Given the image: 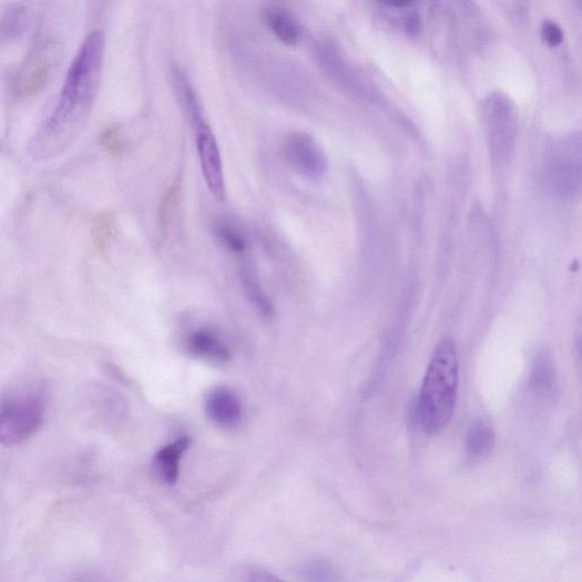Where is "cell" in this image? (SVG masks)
Returning a JSON list of instances; mask_svg holds the SVG:
<instances>
[{
  "mask_svg": "<svg viewBox=\"0 0 582 582\" xmlns=\"http://www.w3.org/2000/svg\"><path fill=\"white\" fill-rule=\"evenodd\" d=\"M104 54V33H89L71 63L58 106L32 136L29 153L33 159L57 157L80 136L99 94Z\"/></svg>",
  "mask_w": 582,
  "mask_h": 582,
  "instance_id": "1",
  "label": "cell"
},
{
  "mask_svg": "<svg viewBox=\"0 0 582 582\" xmlns=\"http://www.w3.org/2000/svg\"><path fill=\"white\" fill-rule=\"evenodd\" d=\"M459 358L455 343L442 340L435 349L418 401V420L428 435L450 423L459 390Z\"/></svg>",
  "mask_w": 582,
  "mask_h": 582,
  "instance_id": "2",
  "label": "cell"
},
{
  "mask_svg": "<svg viewBox=\"0 0 582 582\" xmlns=\"http://www.w3.org/2000/svg\"><path fill=\"white\" fill-rule=\"evenodd\" d=\"M47 412L41 390L21 387L0 398V445L21 443L33 436Z\"/></svg>",
  "mask_w": 582,
  "mask_h": 582,
  "instance_id": "3",
  "label": "cell"
},
{
  "mask_svg": "<svg viewBox=\"0 0 582 582\" xmlns=\"http://www.w3.org/2000/svg\"><path fill=\"white\" fill-rule=\"evenodd\" d=\"M61 54V43L54 39L39 41L21 64L16 80L14 93L20 99L34 96L48 82Z\"/></svg>",
  "mask_w": 582,
  "mask_h": 582,
  "instance_id": "4",
  "label": "cell"
},
{
  "mask_svg": "<svg viewBox=\"0 0 582 582\" xmlns=\"http://www.w3.org/2000/svg\"><path fill=\"white\" fill-rule=\"evenodd\" d=\"M284 151L289 165L304 177L316 181L328 171L329 162L324 149L305 132L290 134Z\"/></svg>",
  "mask_w": 582,
  "mask_h": 582,
  "instance_id": "5",
  "label": "cell"
},
{
  "mask_svg": "<svg viewBox=\"0 0 582 582\" xmlns=\"http://www.w3.org/2000/svg\"><path fill=\"white\" fill-rule=\"evenodd\" d=\"M580 137L560 141L550 159V175L554 190L562 196H572L580 185Z\"/></svg>",
  "mask_w": 582,
  "mask_h": 582,
  "instance_id": "6",
  "label": "cell"
},
{
  "mask_svg": "<svg viewBox=\"0 0 582 582\" xmlns=\"http://www.w3.org/2000/svg\"><path fill=\"white\" fill-rule=\"evenodd\" d=\"M195 127L197 151L207 188L217 201L225 202L227 198L225 170L214 133L204 120L195 124Z\"/></svg>",
  "mask_w": 582,
  "mask_h": 582,
  "instance_id": "7",
  "label": "cell"
},
{
  "mask_svg": "<svg viewBox=\"0 0 582 582\" xmlns=\"http://www.w3.org/2000/svg\"><path fill=\"white\" fill-rule=\"evenodd\" d=\"M206 413L216 426L234 429L242 421L243 407L234 391L227 388H217L207 397Z\"/></svg>",
  "mask_w": 582,
  "mask_h": 582,
  "instance_id": "8",
  "label": "cell"
},
{
  "mask_svg": "<svg viewBox=\"0 0 582 582\" xmlns=\"http://www.w3.org/2000/svg\"><path fill=\"white\" fill-rule=\"evenodd\" d=\"M489 129L492 146L501 152H508L514 137L513 111L503 99L492 100L489 103Z\"/></svg>",
  "mask_w": 582,
  "mask_h": 582,
  "instance_id": "9",
  "label": "cell"
},
{
  "mask_svg": "<svg viewBox=\"0 0 582 582\" xmlns=\"http://www.w3.org/2000/svg\"><path fill=\"white\" fill-rule=\"evenodd\" d=\"M190 445L191 439L188 437H182L166 445L156 453L154 461L155 470L164 483L172 486L177 481L178 467H181V461L188 450Z\"/></svg>",
  "mask_w": 582,
  "mask_h": 582,
  "instance_id": "10",
  "label": "cell"
},
{
  "mask_svg": "<svg viewBox=\"0 0 582 582\" xmlns=\"http://www.w3.org/2000/svg\"><path fill=\"white\" fill-rule=\"evenodd\" d=\"M186 348L192 355L215 364H225L231 358L228 347L216 335L206 330L191 334L186 340Z\"/></svg>",
  "mask_w": 582,
  "mask_h": 582,
  "instance_id": "11",
  "label": "cell"
},
{
  "mask_svg": "<svg viewBox=\"0 0 582 582\" xmlns=\"http://www.w3.org/2000/svg\"><path fill=\"white\" fill-rule=\"evenodd\" d=\"M264 21L268 29L284 43L296 44L302 37V25L296 17L285 8L268 7L264 10Z\"/></svg>",
  "mask_w": 582,
  "mask_h": 582,
  "instance_id": "12",
  "label": "cell"
},
{
  "mask_svg": "<svg viewBox=\"0 0 582 582\" xmlns=\"http://www.w3.org/2000/svg\"><path fill=\"white\" fill-rule=\"evenodd\" d=\"M496 446V432L484 421H474L467 436V451L472 459H482L489 456Z\"/></svg>",
  "mask_w": 582,
  "mask_h": 582,
  "instance_id": "13",
  "label": "cell"
},
{
  "mask_svg": "<svg viewBox=\"0 0 582 582\" xmlns=\"http://www.w3.org/2000/svg\"><path fill=\"white\" fill-rule=\"evenodd\" d=\"M173 82L178 100H181L185 111L187 112L194 124L203 121L202 108L194 88L190 83L187 76L181 69H175L173 72Z\"/></svg>",
  "mask_w": 582,
  "mask_h": 582,
  "instance_id": "14",
  "label": "cell"
},
{
  "mask_svg": "<svg viewBox=\"0 0 582 582\" xmlns=\"http://www.w3.org/2000/svg\"><path fill=\"white\" fill-rule=\"evenodd\" d=\"M242 280L244 289L249 300L257 308L261 315L265 317H270L274 313L273 304L270 303V300L267 299L255 275L252 272H249L248 268H244L242 274Z\"/></svg>",
  "mask_w": 582,
  "mask_h": 582,
  "instance_id": "15",
  "label": "cell"
},
{
  "mask_svg": "<svg viewBox=\"0 0 582 582\" xmlns=\"http://www.w3.org/2000/svg\"><path fill=\"white\" fill-rule=\"evenodd\" d=\"M218 241L236 254H243L247 247L244 236L227 222H219L215 226Z\"/></svg>",
  "mask_w": 582,
  "mask_h": 582,
  "instance_id": "16",
  "label": "cell"
},
{
  "mask_svg": "<svg viewBox=\"0 0 582 582\" xmlns=\"http://www.w3.org/2000/svg\"><path fill=\"white\" fill-rule=\"evenodd\" d=\"M305 575L309 582H336V572L325 561L313 562L307 565Z\"/></svg>",
  "mask_w": 582,
  "mask_h": 582,
  "instance_id": "17",
  "label": "cell"
},
{
  "mask_svg": "<svg viewBox=\"0 0 582 582\" xmlns=\"http://www.w3.org/2000/svg\"><path fill=\"white\" fill-rule=\"evenodd\" d=\"M542 35L550 48H558L563 41V32L561 28L552 21H545L543 23Z\"/></svg>",
  "mask_w": 582,
  "mask_h": 582,
  "instance_id": "18",
  "label": "cell"
},
{
  "mask_svg": "<svg viewBox=\"0 0 582 582\" xmlns=\"http://www.w3.org/2000/svg\"><path fill=\"white\" fill-rule=\"evenodd\" d=\"M102 145L109 153H116L121 149V139L115 129H109L103 133Z\"/></svg>",
  "mask_w": 582,
  "mask_h": 582,
  "instance_id": "19",
  "label": "cell"
},
{
  "mask_svg": "<svg viewBox=\"0 0 582 582\" xmlns=\"http://www.w3.org/2000/svg\"><path fill=\"white\" fill-rule=\"evenodd\" d=\"M248 581L249 582H285L284 580L274 575L273 573L261 571V570L252 572Z\"/></svg>",
  "mask_w": 582,
  "mask_h": 582,
  "instance_id": "20",
  "label": "cell"
},
{
  "mask_svg": "<svg viewBox=\"0 0 582 582\" xmlns=\"http://www.w3.org/2000/svg\"><path fill=\"white\" fill-rule=\"evenodd\" d=\"M406 29L411 34H417L420 30V17L417 13L410 14L406 20Z\"/></svg>",
  "mask_w": 582,
  "mask_h": 582,
  "instance_id": "21",
  "label": "cell"
}]
</instances>
